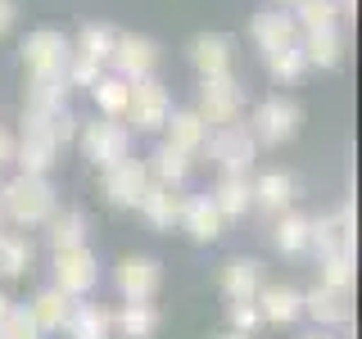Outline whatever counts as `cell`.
Segmentation results:
<instances>
[{"label":"cell","mask_w":362,"mask_h":339,"mask_svg":"<svg viewBox=\"0 0 362 339\" xmlns=\"http://www.w3.org/2000/svg\"><path fill=\"white\" fill-rule=\"evenodd\" d=\"M186 54H190V68L199 73V82L204 77H231L235 73V41L222 37V32H204V37H195Z\"/></svg>","instance_id":"8fae6325"},{"label":"cell","mask_w":362,"mask_h":339,"mask_svg":"<svg viewBox=\"0 0 362 339\" xmlns=\"http://www.w3.org/2000/svg\"><path fill=\"white\" fill-rule=\"evenodd\" d=\"M263 285H267V280H263V263H254V258H231V263L222 267L226 303H254Z\"/></svg>","instance_id":"ac0fdd59"},{"label":"cell","mask_w":362,"mask_h":339,"mask_svg":"<svg viewBox=\"0 0 362 339\" xmlns=\"http://www.w3.org/2000/svg\"><path fill=\"white\" fill-rule=\"evenodd\" d=\"M18 23V0H0V37Z\"/></svg>","instance_id":"ab89813d"},{"label":"cell","mask_w":362,"mask_h":339,"mask_svg":"<svg viewBox=\"0 0 362 339\" xmlns=\"http://www.w3.org/2000/svg\"><path fill=\"white\" fill-rule=\"evenodd\" d=\"M249 37L267 54V50H281V45H294L299 41V28H294L290 9H263V14H254V23H249Z\"/></svg>","instance_id":"ffe728a7"},{"label":"cell","mask_w":362,"mask_h":339,"mask_svg":"<svg viewBox=\"0 0 362 339\" xmlns=\"http://www.w3.org/2000/svg\"><path fill=\"white\" fill-rule=\"evenodd\" d=\"M90 95H95L100 118H122V113H127V100H132V82L118 77V73H105L95 86H90Z\"/></svg>","instance_id":"4dcf8cb0"},{"label":"cell","mask_w":362,"mask_h":339,"mask_svg":"<svg viewBox=\"0 0 362 339\" xmlns=\"http://www.w3.org/2000/svg\"><path fill=\"white\" fill-rule=\"evenodd\" d=\"M0 339H45V335H41L37 316L23 308V303H14V308L5 312V321H0Z\"/></svg>","instance_id":"d590c367"},{"label":"cell","mask_w":362,"mask_h":339,"mask_svg":"<svg viewBox=\"0 0 362 339\" xmlns=\"http://www.w3.org/2000/svg\"><path fill=\"white\" fill-rule=\"evenodd\" d=\"M54 154H59V141H54V136L45 131L41 122L23 118V136L14 141V163H18V172L45 177V172L54 167Z\"/></svg>","instance_id":"9c48e42d"},{"label":"cell","mask_w":362,"mask_h":339,"mask_svg":"<svg viewBox=\"0 0 362 339\" xmlns=\"http://www.w3.org/2000/svg\"><path fill=\"white\" fill-rule=\"evenodd\" d=\"M226 316H231V331H240V335H254L258 326H263L258 303H231V308H226Z\"/></svg>","instance_id":"f35d334b"},{"label":"cell","mask_w":362,"mask_h":339,"mask_svg":"<svg viewBox=\"0 0 362 339\" xmlns=\"http://www.w3.org/2000/svg\"><path fill=\"white\" fill-rule=\"evenodd\" d=\"M122 118H127V131L154 136V131L168 127V118H173V95H168L154 77L132 82V100H127V113H122Z\"/></svg>","instance_id":"277c9868"},{"label":"cell","mask_w":362,"mask_h":339,"mask_svg":"<svg viewBox=\"0 0 362 339\" xmlns=\"http://www.w3.org/2000/svg\"><path fill=\"white\" fill-rule=\"evenodd\" d=\"M299 339H335V335H326V331H308V335H299Z\"/></svg>","instance_id":"ee69618b"},{"label":"cell","mask_w":362,"mask_h":339,"mask_svg":"<svg viewBox=\"0 0 362 339\" xmlns=\"http://www.w3.org/2000/svg\"><path fill=\"white\" fill-rule=\"evenodd\" d=\"M213 339H254V335H240V331H222V335H213Z\"/></svg>","instance_id":"7bdbcfd3"},{"label":"cell","mask_w":362,"mask_h":339,"mask_svg":"<svg viewBox=\"0 0 362 339\" xmlns=\"http://www.w3.org/2000/svg\"><path fill=\"white\" fill-rule=\"evenodd\" d=\"M263 64H267V73L276 77L281 86H294L303 73H308V59H303L299 41H294V45H281V50H267V54H263Z\"/></svg>","instance_id":"836d02e7"},{"label":"cell","mask_w":362,"mask_h":339,"mask_svg":"<svg viewBox=\"0 0 362 339\" xmlns=\"http://www.w3.org/2000/svg\"><path fill=\"white\" fill-rule=\"evenodd\" d=\"M213 208L222 213V218H245L249 208H254V190H249V177H218V186H213Z\"/></svg>","instance_id":"83f0119b"},{"label":"cell","mask_w":362,"mask_h":339,"mask_svg":"<svg viewBox=\"0 0 362 339\" xmlns=\"http://www.w3.org/2000/svg\"><path fill=\"white\" fill-rule=\"evenodd\" d=\"M0 218L14 226H45L54 218V186L50 177H28L18 172L14 181L0 186Z\"/></svg>","instance_id":"6da1fadb"},{"label":"cell","mask_w":362,"mask_h":339,"mask_svg":"<svg viewBox=\"0 0 362 339\" xmlns=\"http://www.w3.org/2000/svg\"><path fill=\"white\" fill-rule=\"evenodd\" d=\"M272 244H276L281 254H308L313 249V218H303V213H276Z\"/></svg>","instance_id":"484cf974"},{"label":"cell","mask_w":362,"mask_h":339,"mask_svg":"<svg viewBox=\"0 0 362 339\" xmlns=\"http://www.w3.org/2000/svg\"><path fill=\"white\" fill-rule=\"evenodd\" d=\"M204 154H209V163L218 167V172H226V177H249V167H254V158H258V141L249 136L245 122H226V127H213L209 131Z\"/></svg>","instance_id":"7a4b0ae2"},{"label":"cell","mask_w":362,"mask_h":339,"mask_svg":"<svg viewBox=\"0 0 362 339\" xmlns=\"http://www.w3.org/2000/svg\"><path fill=\"white\" fill-rule=\"evenodd\" d=\"M181 231L190 235L195 244H213L222 235V226H226V218L218 208H213V199L209 195H195V199H181Z\"/></svg>","instance_id":"2e32d148"},{"label":"cell","mask_w":362,"mask_h":339,"mask_svg":"<svg viewBox=\"0 0 362 339\" xmlns=\"http://www.w3.org/2000/svg\"><path fill=\"white\" fill-rule=\"evenodd\" d=\"M145 190H150V172L141 158H122V163L105 167V199L113 208H136Z\"/></svg>","instance_id":"7c38bea8"},{"label":"cell","mask_w":362,"mask_h":339,"mask_svg":"<svg viewBox=\"0 0 362 339\" xmlns=\"http://www.w3.org/2000/svg\"><path fill=\"white\" fill-rule=\"evenodd\" d=\"M109 64H113V73L127 77V82H145V77H154V68H158V45L150 37H118Z\"/></svg>","instance_id":"4fadbf2b"},{"label":"cell","mask_w":362,"mask_h":339,"mask_svg":"<svg viewBox=\"0 0 362 339\" xmlns=\"http://www.w3.org/2000/svg\"><path fill=\"white\" fill-rule=\"evenodd\" d=\"M299 122H303V113H299L294 100L272 95V100H263V105L254 109V118H249L245 127H249V136H254L258 145H286V141H294Z\"/></svg>","instance_id":"8992f818"},{"label":"cell","mask_w":362,"mask_h":339,"mask_svg":"<svg viewBox=\"0 0 362 339\" xmlns=\"http://www.w3.org/2000/svg\"><path fill=\"white\" fill-rule=\"evenodd\" d=\"M77 141H82V154L90 158V163L105 172V167L122 163V158H132V131L122 118H95L86 122L82 131H77Z\"/></svg>","instance_id":"3957f363"},{"label":"cell","mask_w":362,"mask_h":339,"mask_svg":"<svg viewBox=\"0 0 362 339\" xmlns=\"http://www.w3.org/2000/svg\"><path fill=\"white\" fill-rule=\"evenodd\" d=\"M322 285L354 290V254H331V258H322Z\"/></svg>","instance_id":"8d00e7d4"},{"label":"cell","mask_w":362,"mask_h":339,"mask_svg":"<svg viewBox=\"0 0 362 339\" xmlns=\"http://www.w3.org/2000/svg\"><path fill=\"white\" fill-rule=\"evenodd\" d=\"M258 316H263V326H290L303 316V294L294 285H263L258 290Z\"/></svg>","instance_id":"d6986e66"},{"label":"cell","mask_w":362,"mask_h":339,"mask_svg":"<svg viewBox=\"0 0 362 339\" xmlns=\"http://www.w3.org/2000/svg\"><path fill=\"white\" fill-rule=\"evenodd\" d=\"M100 285V258L86 244L54 254V290H64L68 299H86Z\"/></svg>","instance_id":"ba28073f"},{"label":"cell","mask_w":362,"mask_h":339,"mask_svg":"<svg viewBox=\"0 0 362 339\" xmlns=\"http://www.w3.org/2000/svg\"><path fill=\"white\" fill-rule=\"evenodd\" d=\"M68 59H73V41L54 28H37L23 41V68H28V77H64Z\"/></svg>","instance_id":"5b68a950"},{"label":"cell","mask_w":362,"mask_h":339,"mask_svg":"<svg viewBox=\"0 0 362 339\" xmlns=\"http://www.w3.org/2000/svg\"><path fill=\"white\" fill-rule=\"evenodd\" d=\"M299 50L303 59H308V68H339V59H344V32L335 28H313V32H299Z\"/></svg>","instance_id":"7402d4cb"},{"label":"cell","mask_w":362,"mask_h":339,"mask_svg":"<svg viewBox=\"0 0 362 339\" xmlns=\"http://www.w3.org/2000/svg\"><path fill=\"white\" fill-rule=\"evenodd\" d=\"M28 312L37 316V326H41V335H59L64 331V321H68V312H73V299H68L64 290H41L37 299L28 303Z\"/></svg>","instance_id":"f1b7e54d"},{"label":"cell","mask_w":362,"mask_h":339,"mask_svg":"<svg viewBox=\"0 0 362 339\" xmlns=\"http://www.w3.org/2000/svg\"><path fill=\"white\" fill-rule=\"evenodd\" d=\"M209 122L199 118L195 109H186V113H173L168 118V127H163V145L168 150H177V154H186V158H195L204 154V141H209Z\"/></svg>","instance_id":"e0dca14e"},{"label":"cell","mask_w":362,"mask_h":339,"mask_svg":"<svg viewBox=\"0 0 362 339\" xmlns=\"http://www.w3.org/2000/svg\"><path fill=\"white\" fill-rule=\"evenodd\" d=\"M5 163H14V136L0 127V167H5Z\"/></svg>","instance_id":"60d3db41"},{"label":"cell","mask_w":362,"mask_h":339,"mask_svg":"<svg viewBox=\"0 0 362 339\" xmlns=\"http://www.w3.org/2000/svg\"><path fill=\"white\" fill-rule=\"evenodd\" d=\"M32 271V240L23 231H0V276L14 280Z\"/></svg>","instance_id":"1f68e13d"},{"label":"cell","mask_w":362,"mask_h":339,"mask_svg":"<svg viewBox=\"0 0 362 339\" xmlns=\"http://www.w3.org/2000/svg\"><path fill=\"white\" fill-rule=\"evenodd\" d=\"M199 118L209 122V127H226V122H240V113H245V90L240 82H235V73L231 77H204L199 82Z\"/></svg>","instance_id":"52a82bcc"},{"label":"cell","mask_w":362,"mask_h":339,"mask_svg":"<svg viewBox=\"0 0 362 339\" xmlns=\"http://www.w3.org/2000/svg\"><path fill=\"white\" fill-rule=\"evenodd\" d=\"M303 312L313 316L317 326H349L354 321V290H335L317 280L313 294H303Z\"/></svg>","instance_id":"5bb4252c"},{"label":"cell","mask_w":362,"mask_h":339,"mask_svg":"<svg viewBox=\"0 0 362 339\" xmlns=\"http://www.w3.org/2000/svg\"><path fill=\"white\" fill-rule=\"evenodd\" d=\"M113 45H118V32H113L109 23H86V28L77 32V41H73V54L95 59V64H109Z\"/></svg>","instance_id":"d6a6232c"},{"label":"cell","mask_w":362,"mask_h":339,"mask_svg":"<svg viewBox=\"0 0 362 339\" xmlns=\"http://www.w3.org/2000/svg\"><path fill=\"white\" fill-rule=\"evenodd\" d=\"M113 285H118L122 303H150L154 294H158V285H163V271H158L154 258L132 254V258H122V263H118V276H113Z\"/></svg>","instance_id":"30bf717a"},{"label":"cell","mask_w":362,"mask_h":339,"mask_svg":"<svg viewBox=\"0 0 362 339\" xmlns=\"http://www.w3.org/2000/svg\"><path fill=\"white\" fill-rule=\"evenodd\" d=\"M59 335H68V339H113V312L100 308V303L73 299V312H68Z\"/></svg>","instance_id":"44dd1931"},{"label":"cell","mask_w":362,"mask_h":339,"mask_svg":"<svg viewBox=\"0 0 362 339\" xmlns=\"http://www.w3.org/2000/svg\"><path fill=\"white\" fill-rule=\"evenodd\" d=\"M290 18H294V28H299V32H313V28H335L339 9H335V0H299Z\"/></svg>","instance_id":"e575fe53"},{"label":"cell","mask_w":362,"mask_h":339,"mask_svg":"<svg viewBox=\"0 0 362 339\" xmlns=\"http://www.w3.org/2000/svg\"><path fill=\"white\" fill-rule=\"evenodd\" d=\"M9 308H14V299H9V294L0 290V321H5V312H9Z\"/></svg>","instance_id":"b9f144b4"},{"label":"cell","mask_w":362,"mask_h":339,"mask_svg":"<svg viewBox=\"0 0 362 339\" xmlns=\"http://www.w3.org/2000/svg\"><path fill=\"white\" fill-rule=\"evenodd\" d=\"M249 190H254V203L267 213H290V203H294V177L290 172H263L258 181H249Z\"/></svg>","instance_id":"4316f807"},{"label":"cell","mask_w":362,"mask_h":339,"mask_svg":"<svg viewBox=\"0 0 362 339\" xmlns=\"http://www.w3.org/2000/svg\"><path fill=\"white\" fill-rule=\"evenodd\" d=\"M50 231H45V240H50L54 254H64V249H77V244H86V231H90V222H86V213L82 208H54V218L45 222Z\"/></svg>","instance_id":"d4e9b609"},{"label":"cell","mask_w":362,"mask_h":339,"mask_svg":"<svg viewBox=\"0 0 362 339\" xmlns=\"http://www.w3.org/2000/svg\"><path fill=\"white\" fill-rule=\"evenodd\" d=\"M100 77H105V64H95V59H82V54H73V59H68V68H64V82L68 86H95Z\"/></svg>","instance_id":"74e56055"},{"label":"cell","mask_w":362,"mask_h":339,"mask_svg":"<svg viewBox=\"0 0 362 339\" xmlns=\"http://www.w3.org/2000/svg\"><path fill=\"white\" fill-rule=\"evenodd\" d=\"M136 213H141V218L150 222L154 231H173V226L181 222V195H177V190H168V186H154V181H150V190L141 195Z\"/></svg>","instance_id":"603a6c76"},{"label":"cell","mask_w":362,"mask_h":339,"mask_svg":"<svg viewBox=\"0 0 362 339\" xmlns=\"http://www.w3.org/2000/svg\"><path fill=\"white\" fill-rule=\"evenodd\" d=\"M141 163H145V172H150L154 186H168V190H177L181 181L190 177V158L177 154V150H168V145H158V150L150 158H141Z\"/></svg>","instance_id":"f546056e"},{"label":"cell","mask_w":362,"mask_h":339,"mask_svg":"<svg viewBox=\"0 0 362 339\" xmlns=\"http://www.w3.org/2000/svg\"><path fill=\"white\" fill-rule=\"evenodd\" d=\"M0 231H5V218H0Z\"/></svg>","instance_id":"bcb514c9"},{"label":"cell","mask_w":362,"mask_h":339,"mask_svg":"<svg viewBox=\"0 0 362 339\" xmlns=\"http://www.w3.org/2000/svg\"><path fill=\"white\" fill-rule=\"evenodd\" d=\"M158 326H163V316H158L154 303H122L113 312V335L122 339H154Z\"/></svg>","instance_id":"cb8c5ba5"},{"label":"cell","mask_w":362,"mask_h":339,"mask_svg":"<svg viewBox=\"0 0 362 339\" xmlns=\"http://www.w3.org/2000/svg\"><path fill=\"white\" fill-rule=\"evenodd\" d=\"M272 5H276V9H294V5H299V0H272Z\"/></svg>","instance_id":"f6af8a7d"},{"label":"cell","mask_w":362,"mask_h":339,"mask_svg":"<svg viewBox=\"0 0 362 339\" xmlns=\"http://www.w3.org/2000/svg\"><path fill=\"white\" fill-rule=\"evenodd\" d=\"M313 249H317L322 258H331V254H354V208H349V203L313 222Z\"/></svg>","instance_id":"9a60e30c"}]
</instances>
